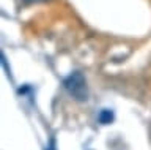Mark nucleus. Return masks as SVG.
Wrapping results in <instances>:
<instances>
[{
  "instance_id": "3",
  "label": "nucleus",
  "mask_w": 151,
  "mask_h": 150,
  "mask_svg": "<svg viewBox=\"0 0 151 150\" xmlns=\"http://www.w3.org/2000/svg\"><path fill=\"white\" fill-rule=\"evenodd\" d=\"M24 2H28V3H33V2H46V0H24Z\"/></svg>"
},
{
  "instance_id": "2",
  "label": "nucleus",
  "mask_w": 151,
  "mask_h": 150,
  "mask_svg": "<svg viewBox=\"0 0 151 150\" xmlns=\"http://www.w3.org/2000/svg\"><path fill=\"white\" fill-rule=\"evenodd\" d=\"M113 119H115V115H113V112L110 109H102L101 112H99V115H98V122L102 123V125L110 123V122H113Z\"/></svg>"
},
{
  "instance_id": "1",
  "label": "nucleus",
  "mask_w": 151,
  "mask_h": 150,
  "mask_svg": "<svg viewBox=\"0 0 151 150\" xmlns=\"http://www.w3.org/2000/svg\"><path fill=\"white\" fill-rule=\"evenodd\" d=\"M65 88L68 90V93L74 100L77 101H85L88 98V87H87V81H85L83 74L76 71L73 74H69L68 78L63 81Z\"/></svg>"
}]
</instances>
